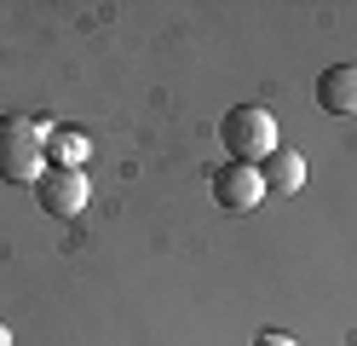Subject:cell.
I'll return each mask as SVG.
<instances>
[{
    "mask_svg": "<svg viewBox=\"0 0 357 346\" xmlns=\"http://www.w3.org/2000/svg\"><path fill=\"white\" fill-rule=\"evenodd\" d=\"M47 122H29V115H0V179L6 185H40L47 173Z\"/></svg>",
    "mask_w": 357,
    "mask_h": 346,
    "instance_id": "6da1fadb",
    "label": "cell"
},
{
    "mask_svg": "<svg viewBox=\"0 0 357 346\" xmlns=\"http://www.w3.org/2000/svg\"><path fill=\"white\" fill-rule=\"evenodd\" d=\"M219 145H225L231 161H242V168H265V161L277 156V115L265 110V104L225 110V122H219Z\"/></svg>",
    "mask_w": 357,
    "mask_h": 346,
    "instance_id": "7a4b0ae2",
    "label": "cell"
},
{
    "mask_svg": "<svg viewBox=\"0 0 357 346\" xmlns=\"http://www.w3.org/2000/svg\"><path fill=\"white\" fill-rule=\"evenodd\" d=\"M35 196H40V208H47L52 219H75V214H86L93 185H86V173H75V168H47L40 185H35Z\"/></svg>",
    "mask_w": 357,
    "mask_h": 346,
    "instance_id": "3957f363",
    "label": "cell"
},
{
    "mask_svg": "<svg viewBox=\"0 0 357 346\" xmlns=\"http://www.w3.org/2000/svg\"><path fill=\"white\" fill-rule=\"evenodd\" d=\"M265 196V179H259V168H242V161H225V168L213 173V202L219 208H231V214H248V208H259Z\"/></svg>",
    "mask_w": 357,
    "mask_h": 346,
    "instance_id": "277c9868",
    "label": "cell"
},
{
    "mask_svg": "<svg viewBox=\"0 0 357 346\" xmlns=\"http://www.w3.org/2000/svg\"><path fill=\"white\" fill-rule=\"evenodd\" d=\"M317 104L328 115H357V64H328L317 75Z\"/></svg>",
    "mask_w": 357,
    "mask_h": 346,
    "instance_id": "5b68a950",
    "label": "cell"
},
{
    "mask_svg": "<svg viewBox=\"0 0 357 346\" xmlns=\"http://www.w3.org/2000/svg\"><path fill=\"white\" fill-rule=\"evenodd\" d=\"M259 179H265V191H271V196H294L300 185H305V156H300V150H282V145H277V156L259 168Z\"/></svg>",
    "mask_w": 357,
    "mask_h": 346,
    "instance_id": "8992f818",
    "label": "cell"
},
{
    "mask_svg": "<svg viewBox=\"0 0 357 346\" xmlns=\"http://www.w3.org/2000/svg\"><path fill=\"white\" fill-rule=\"evenodd\" d=\"M86 156H93V138L75 133V127H58V133L47 138V168H75V173H86Z\"/></svg>",
    "mask_w": 357,
    "mask_h": 346,
    "instance_id": "52a82bcc",
    "label": "cell"
},
{
    "mask_svg": "<svg viewBox=\"0 0 357 346\" xmlns=\"http://www.w3.org/2000/svg\"><path fill=\"white\" fill-rule=\"evenodd\" d=\"M254 346H300V340L288 335V329H259V335H254Z\"/></svg>",
    "mask_w": 357,
    "mask_h": 346,
    "instance_id": "ba28073f",
    "label": "cell"
},
{
    "mask_svg": "<svg viewBox=\"0 0 357 346\" xmlns=\"http://www.w3.org/2000/svg\"><path fill=\"white\" fill-rule=\"evenodd\" d=\"M0 346H12V329H6V323H0Z\"/></svg>",
    "mask_w": 357,
    "mask_h": 346,
    "instance_id": "9c48e42d",
    "label": "cell"
}]
</instances>
